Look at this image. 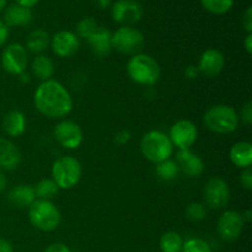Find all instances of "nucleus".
Instances as JSON below:
<instances>
[{
	"mask_svg": "<svg viewBox=\"0 0 252 252\" xmlns=\"http://www.w3.org/2000/svg\"><path fill=\"white\" fill-rule=\"evenodd\" d=\"M34 106L43 116L63 118L73 110V98L59 81H42L34 93Z\"/></svg>",
	"mask_w": 252,
	"mask_h": 252,
	"instance_id": "1",
	"label": "nucleus"
},
{
	"mask_svg": "<svg viewBox=\"0 0 252 252\" xmlns=\"http://www.w3.org/2000/svg\"><path fill=\"white\" fill-rule=\"evenodd\" d=\"M129 78L139 85H154L161 76V68L153 57L144 53L132 56L127 64Z\"/></svg>",
	"mask_w": 252,
	"mask_h": 252,
	"instance_id": "2",
	"label": "nucleus"
},
{
	"mask_svg": "<svg viewBox=\"0 0 252 252\" xmlns=\"http://www.w3.org/2000/svg\"><path fill=\"white\" fill-rule=\"evenodd\" d=\"M140 152L143 157L153 164L169 160L174 153V145L169 135L160 130H150L140 140Z\"/></svg>",
	"mask_w": 252,
	"mask_h": 252,
	"instance_id": "3",
	"label": "nucleus"
},
{
	"mask_svg": "<svg viewBox=\"0 0 252 252\" xmlns=\"http://www.w3.org/2000/svg\"><path fill=\"white\" fill-rule=\"evenodd\" d=\"M203 123L213 133L229 134L238 129L239 116L229 105H216L208 108L203 116Z\"/></svg>",
	"mask_w": 252,
	"mask_h": 252,
	"instance_id": "4",
	"label": "nucleus"
},
{
	"mask_svg": "<svg viewBox=\"0 0 252 252\" xmlns=\"http://www.w3.org/2000/svg\"><path fill=\"white\" fill-rule=\"evenodd\" d=\"M29 219L41 231H53L61 224V212L56 204L47 199H36L29 207Z\"/></svg>",
	"mask_w": 252,
	"mask_h": 252,
	"instance_id": "5",
	"label": "nucleus"
},
{
	"mask_svg": "<svg viewBox=\"0 0 252 252\" xmlns=\"http://www.w3.org/2000/svg\"><path fill=\"white\" fill-rule=\"evenodd\" d=\"M81 177V165L71 155L59 158L52 166V180L59 189H70L78 185Z\"/></svg>",
	"mask_w": 252,
	"mask_h": 252,
	"instance_id": "6",
	"label": "nucleus"
},
{
	"mask_svg": "<svg viewBox=\"0 0 252 252\" xmlns=\"http://www.w3.org/2000/svg\"><path fill=\"white\" fill-rule=\"evenodd\" d=\"M144 47V34L134 26H121L112 33V48L122 54L135 56Z\"/></svg>",
	"mask_w": 252,
	"mask_h": 252,
	"instance_id": "7",
	"label": "nucleus"
},
{
	"mask_svg": "<svg viewBox=\"0 0 252 252\" xmlns=\"http://www.w3.org/2000/svg\"><path fill=\"white\" fill-rule=\"evenodd\" d=\"M27 62H29V53L22 44L11 43L2 51V69L11 75H21L26 69Z\"/></svg>",
	"mask_w": 252,
	"mask_h": 252,
	"instance_id": "8",
	"label": "nucleus"
},
{
	"mask_svg": "<svg viewBox=\"0 0 252 252\" xmlns=\"http://www.w3.org/2000/svg\"><path fill=\"white\" fill-rule=\"evenodd\" d=\"M143 6L135 0H116L111 7V16L122 26H132L143 17Z\"/></svg>",
	"mask_w": 252,
	"mask_h": 252,
	"instance_id": "9",
	"label": "nucleus"
},
{
	"mask_svg": "<svg viewBox=\"0 0 252 252\" xmlns=\"http://www.w3.org/2000/svg\"><path fill=\"white\" fill-rule=\"evenodd\" d=\"M206 203L212 209H221L230 201V189L225 180L213 177L208 180L203 189Z\"/></svg>",
	"mask_w": 252,
	"mask_h": 252,
	"instance_id": "10",
	"label": "nucleus"
},
{
	"mask_svg": "<svg viewBox=\"0 0 252 252\" xmlns=\"http://www.w3.org/2000/svg\"><path fill=\"white\" fill-rule=\"evenodd\" d=\"M243 214L236 211H225L218 219L217 230L219 236L225 241H234L240 238L244 230Z\"/></svg>",
	"mask_w": 252,
	"mask_h": 252,
	"instance_id": "11",
	"label": "nucleus"
},
{
	"mask_svg": "<svg viewBox=\"0 0 252 252\" xmlns=\"http://www.w3.org/2000/svg\"><path fill=\"white\" fill-rule=\"evenodd\" d=\"M198 137V129L196 125L189 120H180L170 129L169 138L172 145L179 149H189L196 143Z\"/></svg>",
	"mask_w": 252,
	"mask_h": 252,
	"instance_id": "12",
	"label": "nucleus"
},
{
	"mask_svg": "<svg viewBox=\"0 0 252 252\" xmlns=\"http://www.w3.org/2000/svg\"><path fill=\"white\" fill-rule=\"evenodd\" d=\"M54 138L65 149H76L83 142V130L74 121L63 120L54 127Z\"/></svg>",
	"mask_w": 252,
	"mask_h": 252,
	"instance_id": "13",
	"label": "nucleus"
},
{
	"mask_svg": "<svg viewBox=\"0 0 252 252\" xmlns=\"http://www.w3.org/2000/svg\"><path fill=\"white\" fill-rule=\"evenodd\" d=\"M49 44H51L53 53L61 58L73 57L80 48L79 37L74 32L66 31V30L57 32L51 38Z\"/></svg>",
	"mask_w": 252,
	"mask_h": 252,
	"instance_id": "14",
	"label": "nucleus"
},
{
	"mask_svg": "<svg viewBox=\"0 0 252 252\" xmlns=\"http://www.w3.org/2000/svg\"><path fill=\"white\" fill-rule=\"evenodd\" d=\"M225 66V57L216 48H208L203 52L198 62L199 74L207 78H214L223 71Z\"/></svg>",
	"mask_w": 252,
	"mask_h": 252,
	"instance_id": "15",
	"label": "nucleus"
},
{
	"mask_svg": "<svg viewBox=\"0 0 252 252\" xmlns=\"http://www.w3.org/2000/svg\"><path fill=\"white\" fill-rule=\"evenodd\" d=\"M176 164L179 170L189 177H197L203 172L204 162L191 149H180L176 154Z\"/></svg>",
	"mask_w": 252,
	"mask_h": 252,
	"instance_id": "16",
	"label": "nucleus"
},
{
	"mask_svg": "<svg viewBox=\"0 0 252 252\" xmlns=\"http://www.w3.org/2000/svg\"><path fill=\"white\" fill-rule=\"evenodd\" d=\"M91 51L100 58L108 56L112 49V33L108 29L98 25L93 34L86 38Z\"/></svg>",
	"mask_w": 252,
	"mask_h": 252,
	"instance_id": "17",
	"label": "nucleus"
},
{
	"mask_svg": "<svg viewBox=\"0 0 252 252\" xmlns=\"http://www.w3.org/2000/svg\"><path fill=\"white\" fill-rule=\"evenodd\" d=\"M21 162V153L19 148L6 138H0V169L12 171Z\"/></svg>",
	"mask_w": 252,
	"mask_h": 252,
	"instance_id": "18",
	"label": "nucleus"
},
{
	"mask_svg": "<svg viewBox=\"0 0 252 252\" xmlns=\"http://www.w3.org/2000/svg\"><path fill=\"white\" fill-rule=\"evenodd\" d=\"M32 10L21 6L19 4H12L7 6L4 11V24L7 27H24L32 21Z\"/></svg>",
	"mask_w": 252,
	"mask_h": 252,
	"instance_id": "19",
	"label": "nucleus"
},
{
	"mask_svg": "<svg viewBox=\"0 0 252 252\" xmlns=\"http://www.w3.org/2000/svg\"><path fill=\"white\" fill-rule=\"evenodd\" d=\"M7 199L16 208H29L37 199L34 189L30 185H17L7 193Z\"/></svg>",
	"mask_w": 252,
	"mask_h": 252,
	"instance_id": "20",
	"label": "nucleus"
},
{
	"mask_svg": "<svg viewBox=\"0 0 252 252\" xmlns=\"http://www.w3.org/2000/svg\"><path fill=\"white\" fill-rule=\"evenodd\" d=\"M2 129L9 137L12 138L24 134L26 129V118L24 113L17 110L9 111L2 120Z\"/></svg>",
	"mask_w": 252,
	"mask_h": 252,
	"instance_id": "21",
	"label": "nucleus"
},
{
	"mask_svg": "<svg viewBox=\"0 0 252 252\" xmlns=\"http://www.w3.org/2000/svg\"><path fill=\"white\" fill-rule=\"evenodd\" d=\"M231 162L236 167L246 169L252 164V144L250 142H239L231 147L229 153Z\"/></svg>",
	"mask_w": 252,
	"mask_h": 252,
	"instance_id": "22",
	"label": "nucleus"
},
{
	"mask_svg": "<svg viewBox=\"0 0 252 252\" xmlns=\"http://www.w3.org/2000/svg\"><path fill=\"white\" fill-rule=\"evenodd\" d=\"M51 43L48 32L42 29H36L29 33L26 38V51L33 54H41Z\"/></svg>",
	"mask_w": 252,
	"mask_h": 252,
	"instance_id": "23",
	"label": "nucleus"
},
{
	"mask_svg": "<svg viewBox=\"0 0 252 252\" xmlns=\"http://www.w3.org/2000/svg\"><path fill=\"white\" fill-rule=\"evenodd\" d=\"M31 70L32 74L39 80H51L54 74V63L49 57L44 56V54H39L32 61Z\"/></svg>",
	"mask_w": 252,
	"mask_h": 252,
	"instance_id": "24",
	"label": "nucleus"
},
{
	"mask_svg": "<svg viewBox=\"0 0 252 252\" xmlns=\"http://www.w3.org/2000/svg\"><path fill=\"white\" fill-rule=\"evenodd\" d=\"M184 240L176 231H167L160 239V249L162 252H181Z\"/></svg>",
	"mask_w": 252,
	"mask_h": 252,
	"instance_id": "25",
	"label": "nucleus"
},
{
	"mask_svg": "<svg viewBox=\"0 0 252 252\" xmlns=\"http://www.w3.org/2000/svg\"><path fill=\"white\" fill-rule=\"evenodd\" d=\"M34 193L38 199H47L51 201L59 192V187L52 179H43L33 187Z\"/></svg>",
	"mask_w": 252,
	"mask_h": 252,
	"instance_id": "26",
	"label": "nucleus"
},
{
	"mask_svg": "<svg viewBox=\"0 0 252 252\" xmlns=\"http://www.w3.org/2000/svg\"><path fill=\"white\" fill-rule=\"evenodd\" d=\"M206 11L214 15H223L230 11L234 6V0H199Z\"/></svg>",
	"mask_w": 252,
	"mask_h": 252,
	"instance_id": "27",
	"label": "nucleus"
},
{
	"mask_svg": "<svg viewBox=\"0 0 252 252\" xmlns=\"http://www.w3.org/2000/svg\"><path fill=\"white\" fill-rule=\"evenodd\" d=\"M157 174L164 181H172L176 179L177 174H179V166L172 160H165V161L157 164Z\"/></svg>",
	"mask_w": 252,
	"mask_h": 252,
	"instance_id": "28",
	"label": "nucleus"
},
{
	"mask_svg": "<svg viewBox=\"0 0 252 252\" xmlns=\"http://www.w3.org/2000/svg\"><path fill=\"white\" fill-rule=\"evenodd\" d=\"M98 27L97 21L93 17H84L76 25V36L86 39Z\"/></svg>",
	"mask_w": 252,
	"mask_h": 252,
	"instance_id": "29",
	"label": "nucleus"
},
{
	"mask_svg": "<svg viewBox=\"0 0 252 252\" xmlns=\"http://www.w3.org/2000/svg\"><path fill=\"white\" fill-rule=\"evenodd\" d=\"M186 218L191 221H201L206 218L207 211L206 207L199 202H192L185 209Z\"/></svg>",
	"mask_w": 252,
	"mask_h": 252,
	"instance_id": "30",
	"label": "nucleus"
},
{
	"mask_svg": "<svg viewBox=\"0 0 252 252\" xmlns=\"http://www.w3.org/2000/svg\"><path fill=\"white\" fill-rule=\"evenodd\" d=\"M181 252H212L211 246L203 239L193 238L184 243Z\"/></svg>",
	"mask_w": 252,
	"mask_h": 252,
	"instance_id": "31",
	"label": "nucleus"
},
{
	"mask_svg": "<svg viewBox=\"0 0 252 252\" xmlns=\"http://www.w3.org/2000/svg\"><path fill=\"white\" fill-rule=\"evenodd\" d=\"M240 182L243 185L244 189H246L248 191L252 189V170L251 167H246L243 170V172L240 174Z\"/></svg>",
	"mask_w": 252,
	"mask_h": 252,
	"instance_id": "32",
	"label": "nucleus"
},
{
	"mask_svg": "<svg viewBox=\"0 0 252 252\" xmlns=\"http://www.w3.org/2000/svg\"><path fill=\"white\" fill-rule=\"evenodd\" d=\"M241 120L246 126L252 125V102L249 101L241 108Z\"/></svg>",
	"mask_w": 252,
	"mask_h": 252,
	"instance_id": "33",
	"label": "nucleus"
},
{
	"mask_svg": "<svg viewBox=\"0 0 252 252\" xmlns=\"http://www.w3.org/2000/svg\"><path fill=\"white\" fill-rule=\"evenodd\" d=\"M243 26L248 31V33H252V7L249 6L243 15Z\"/></svg>",
	"mask_w": 252,
	"mask_h": 252,
	"instance_id": "34",
	"label": "nucleus"
},
{
	"mask_svg": "<svg viewBox=\"0 0 252 252\" xmlns=\"http://www.w3.org/2000/svg\"><path fill=\"white\" fill-rule=\"evenodd\" d=\"M130 137H132V134H130V132H128V130H126V129L120 130V132L116 133L115 142L120 145H125L129 142Z\"/></svg>",
	"mask_w": 252,
	"mask_h": 252,
	"instance_id": "35",
	"label": "nucleus"
},
{
	"mask_svg": "<svg viewBox=\"0 0 252 252\" xmlns=\"http://www.w3.org/2000/svg\"><path fill=\"white\" fill-rule=\"evenodd\" d=\"M44 252H71V251L65 244L56 243V244H51V245L44 250Z\"/></svg>",
	"mask_w": 252,
	"mask_h": 252,
	"instance_id": "36",
	"label": "nucleus"
},
{
	"mask_svg": "<svg viewBox=\"0 0 252 252\" xmlns=\"http://www.w3.org/2000/svg\"><path fill=\"white\" fill-rule=\"evenodd\" d=\"M9 38V27L4 24L2 20H0V47L4 46Z\"/></svg>",
	"mask_w": 252,
	"mask_h": 252,
	"instance_id": "37",
	"label": "nucleus"
},
{
	"mask_svg": "<svg viewBox=\"0 0 252 252\" xmlns=\"http://www.w3.org/2000/svg\"><path fill=\"white\" fill-rule=\"evenodd\" d=\"M199 71H198V68L194 65H189L186 68V70H185V75H186V78L189 79H196L197 76H198Z\"/></svg>",
	"mask_w": 252,
	"mask_h": 252,
	"instance_id": "38",
	"label": "nucleus"
},
{
	"mask_svg": "<svg viewBox=\"0 0 252 252\" xmlns=\"http://www.w3.org/2000/svg\"><path fill=\"white\" fill-rule=\"evenodd\" d=\"M39 0H15V4H19L21 6L29 7V9H32L33 6H36L38 4Z\"/></svg>",
	"mask_w": 252,
	"mask_h": 252,
	"instance_id": "39",
	"label": "nucleus"
},
{
	"mask_svg": "<svg viewBox=\"0 0 252 252\" xmlns=\"http://www.w3.org/2000/svg\"><path fill=\"white\" fill-rule=\"evenodd\" d=\"M0 252H14V248L9 241L0 238Z\"/></svg>",
	"mask_w": 252,
	"mask_h": 252,
	"instance_id": "40",
	"label": "nucleus"
},
{
	"mask_svg": "<svg viewBox=\"0 0 252 252\" xmlns=\"http://www.w3.org/2000/svg\"><path fill=\"white\" fill-rule=\"evenodd\" d=\"M244 46H245L246 52L249 54H252V33H248V36L244 39Z\"/></svg>",
	"mask_w": 252,
	"mask_h": 252,
	"instance_id": "41",
	"label": "nucleus"
},
{
	"mask_svg": "<svg viewBox=\"0 0 252 252\" xmlns=\"http://www.w3.org/2000/svg\"><path fill=\"white\" fill-rule=\"evenodd\" d=\"M100 9H107L112 5V0H94Z\"/></svg>",
	"mask_w": 252,
	"mask_h": 252,
	"instance_id": "42",
	"label": "nucleus"
},
{
	"mask_svg": "<svg viewBox=\"0 0 252 252\" xmlns=\"http://www.w3.org/2000/svg\"><path fill=\"white\" fill-rule=\"evenodd\" d=\"M6 185H7L6 176L4 175V172L0 171V193H2V192L5 191V189H6Z\"/></svg>",
	"mask_w": 252,
	"mask_h": 252,
	"instance_id": "43",
	"label": "nucleus"
},
{
	"mask_svg": "<svg viewBox=\"0 0 252 252\" xmlns=\"http://www.w3.org/2000/svg\"><path fill=\"white\" fill-rule=\"evenodd\" d=\"M251 216H252V212L250 211V209H248V211H246L245 213L243 214L244 221H248V223H250V221H251Z\"/></svg>",
	"mask_w": 252,
	"mask_h": 252,
	"instance_id": "44",
	"label": "nucleus"
},
{
	"mask_svg": "<svg viewBox=\"0 0 252 252\" xmlns=\"http://www.w3.org/2000/svg\"><path fill=\"white\" fill-rule=\"evenodd\" d=\"M6 4H7V0H0V12L6 7Z\"/></svg>",
	"mask_w": 252,
	"mask_h": 252,
	"instance_id": "45",
	"label": "nucleus"
},
{
	"mask_svg": "<svg viewBox=\"0 0 252 252\" xmlns=\"http://www.w3.org/2000/svg\"><path fill=\"white\" fill-rule=\"evenodd\" d=\"M135 1H138V0H135Z\"/></svg>",
	"mask_w": 252,
	"mask_h": 252,
	"instance_id": "46",
	"label": "nucleus"
}]
</instances>
